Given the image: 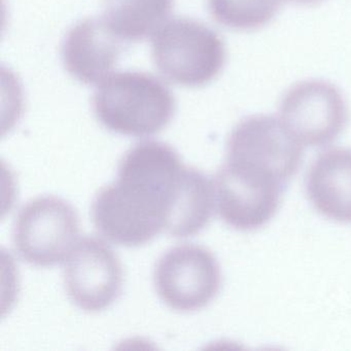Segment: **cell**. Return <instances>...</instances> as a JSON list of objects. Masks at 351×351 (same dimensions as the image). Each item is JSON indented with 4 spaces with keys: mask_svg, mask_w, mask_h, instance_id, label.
<instances>
[{
    "mask_svg": "<svg viewBox=\"0 0 351 351\" xmlns=\"http://www.w3.org/2000/svg\"><path fill=\"white\" fill-rule=\"evenodd\" d=\"M285 184L244 166L226 161L213 182L219 217L238 231H254L276 215Z\"/></svg>",
    "mask_w": 351,
    "mask_h": 351,
    "instance_id": "6",
    "label": "cell"
},
{
    "mask_svg": "<svg viewBox=\"0 0 351 351\" xmlns=\"http://www.w3.org/2000/svg\"><path fill=\"white\" fill-rule=\"evenodd\" d=\"M152 54L160 73L184 87L210 83L226 63L221 36L205 24L188 18L165 22L153 36Z\"/></svg>",
    "mask_w": 351,
    "mask_h": 351,
    "instance_id": "3",
    "label": "cell"
},
{
    "mask_svg": "<svg viewBox=\"0 0 351 351\" xmlns=\"http://www.w3.org/2000/svg\"><path fill=\"white\" fill-rule=\"evenodd\" d=\"M125 43L102 18H90L71 28L62 44V61L69 75L86 85L102 83L112 75Z\"/></svg>",
    "mask_w": 351,
    "mask_h": 351,
    "instance_id": "10",
    "label": "cell"
},
{
    "mask_svg": "<svg viewBox=\"0 0 351 351\" xmlns=\"http://www.w3.org/2000/svg\"><path fill=\"white\" fill-rule=\"evenodd\" d=\"M306 193L314 208L326 219L351 223V149H328L308 170Z\"/></svg>",
    "mask_w": 351,
    "mask_h": 351,
    "instance_id": "11",
    "label": "cell"
},
{
    "mask_svg": "<svg viewBox=\"0 0 351 351\" xmlns=\"http://www.w3.org/2000/svg\"><path fill=\"white\" fill-rule=\"evenodd\" d=\"M173 0H106L102 20L125 44L145 40L165 23Z\"/></svg>",
    "mask_w": 351,
    "mask_h": 351,
    "instance_id": "12",
    "label": "cell"
},
{
    "mask_svg": "<svg viewBox=\"0 0 351 351\" xmlns=\"http://www.w3.org/2000/svg\"><path fill=\"white\" fill-rule=\"evenodd\" d=\"M283 0H208L213 19L235 30H254L268 24Z\"/></svg>",
    "mask_w": 351,
    "mask_h": 351,
    "instance_id": "13",
    "label": "cell"
},
{
    "mask_svg": "<svg viewBox=\"0 0 351 351\" xmlns=\"http://www.w3.org/2000/svg\"><path fill=\"white\" fill-rule=\"evenodd\" d=\"M289 1L298 3V5H314V3H319L322 0H289Z\"/></svg>",
    "mask_w": 351,
    "mask_h": 351,
    "instance_id": "14",
    "label": "cell"
},
{
    "mask_svg": "<svg viewBox=\"0 0 351 351\" xmlns=\"http://www.w3.org/2000/svg\"><path fill=\"white\" fill-rule=\"evenodd\" d=\"M280 120L301 145L324 147L338 138L348 122L340 90L322 80L295 84L279 106Z\"/></svg>",
    "mask_w": 351,
    "mask_h": 351,
    "instance_id": "7",
    "label": "cell"
},
{
    "mask_svg": "<svg viewBox=\"0 0 351 351\" xmlns=\"http://www.w3.org/2000/svg\"><path fill=\"white\" fill-rule=\"evenodd\" d=\"M65 291L71 301L87 312H100L120 297L123 268L116 252L104 240H79L64 267Z\"/></svg>",
    "mask_w": 351,
    "mask_h": 351,
    "instance_id": "9",
    "label": "cell"
},
{
    "mask_svg": "<svg viewBox=\"0 0 351 351\" xmlns=\"http://www.w3.org/2000/svg\"><path fill=\"white\" fill-rule=\"evenodd\" d=\"M93 110L108 130L147 137L165 129L176 112V99L161 80L149 73H112L95 91Z\"/></svg>",
    "mask_w": 351,
    "mask_h": 351,
    "instance_id": "2",
    "label": "cell"
},
{
    "mask_svg": "<svg viewBox=\"0 0 351 351\" xmlns=\"http://www.w3.org/2000/svg\"><path fill=\"white\" fill-rule=\"evenodd\" d=\"M205 178L184 166L171 145L141 141L123 156L118 180L96 195L94 225L106 239L127 247L145 245L163 231L174 237L188 226Z\"/></svg>",
    "mask_w": 351,
    "mask_h": 351,
    "instance_id": "1",
    "label": "cell"
},
{
    "mask_svg": "<svg viewBox=\"0 0 351 351\" xmlns=\"http://www.w3.org/2000/svg\"><path fill=\"white\" fill-rule=\"evenodd\" d=\"M77 210L56 196L32 199L20 209L13 230L18 256L36 267L65 262L79 242Z\"/></svg>",
    "mask_w": 351,
    "mask_h": 351,
    "instance_id": "4",
    "label": "cell"
},
{
    "mask_svg": "<svg viewBox=\"0 0 351 351\" xmlns=\"http://www.w3.org/2000/svg\"><path fill=\"white\" fill-rule=\"evenodd\" d=\"M303 145L282 121L268 114L240 121L227 143V160L263 170L287 184L299 170Z\"/></svg>",
    "mask_w": 351,
    "mask_h": 351,
    "instance_id": "8",
    "label": "cell"
},
{
    "mask_svg": "<svg viewBox=\"0 0 351 351\" xmlns=\"http://www.w3.org/2000/svg\"><path fill=\"white\" fill-rule=\"evenodd\" d=\"M154 285L168 307L180 312L198 311L219 293L221 268L217 258L204 246L182 244L159 258Z\"/></svg>",
    "mask_w": 351,
    "mask_h": 351,
    "instance_id": "5",
    "label": "cell"
}]
</instances>
